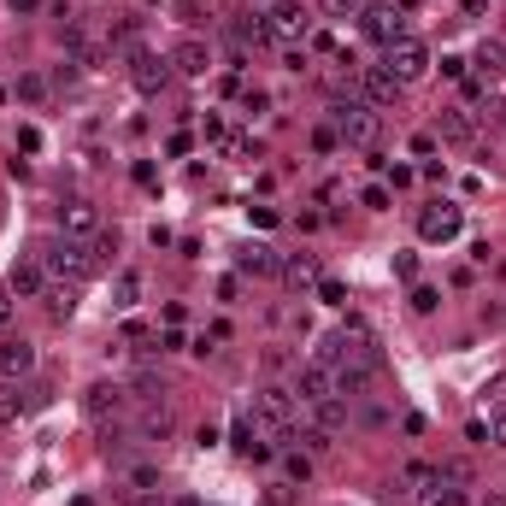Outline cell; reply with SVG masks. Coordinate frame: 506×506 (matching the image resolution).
<instances>
[{
	"label": "cell",
	"instance_id": "obj_38",
	"mask_svg": "<svg viewBox=\"0 0 506 506\" xmlns=\"http://www.w3.org/2000/svg\"><path fill=\"white\" fill-rule=\"evenodd\" d=\"M318 6H324L330 18H360V12H365L360 0H318Z\"/></svg>",
	"mask_w": 506,
	"mask_h": 506
},
{
	"label": "cell",
	"instance_id": "obj_39",
	"mask_svg": "<svg viewBox=\"0 0 506 506\" xmlns=\"http://www.w3.org/2000/svg\"><path fill=\"white\" fill-rule=\"evenodd\" d=\"M489 442L506 448V406H495V418H489Z\"/></svg>",
	"mask_w": 506,
	"mask_h": 506
},
{
	"label": "cell",
	"instance_id": "obj_3",
	"mask_svg": "<svg viewBox=\"0 0 506 506\" xmlns=\"http://www.w3.org/2000/svg\"><path fill=\"white\" fill-rule=\"evenodd\" d=\"M330 113H336V135H342L348 147H377V142H382V113H377L372 101L348 94V101H336Z\"/></svg>",
	"mask_w": 506,
	"mask_h": 506
},
{
	"label": "cell",
	"instance_id": "obj_28",
	"mask_svg": "<svg viewBox=\"0 0 506 506\" xmlns=\"http://www.w3.org/2000/svg\"><path fill=\"white\" fill-rule=\"evenodd\" d=\"M130 495H159V471L154 465H130Z\"/></svg>",
	"mask_w": 506,
	"mask_h": 506
},
{
	"label": "cell",
	"instance_id": "obj_57",
	"mask_svg": "<svg viewBox=\"0 0 506 506\" xmlns=\"http://www.w3.org/2000/svg\"><path fill=\"white\" fill-rule=\"evenodd\" d=\"M265 6H277V0H265Z\"/></svg>",
	"mask_w": 506,
	"mask_h": 506
},
{
	"label": "cell",
	"instance_id": "obj_8",
	"mask_svg": "<svg viewBox=\"0 0 506 506\" xmlns=\"http://www.w3.org/2000/svg\"><path fill=\"white\" fill-rule=\"evenodd\" d=\"M460 230H465V213L453 201H430L424 213H418V236H424V242H442V248H448Z\"/></svg>",
	"mask_w": 506,
	"mask_h": 506
},
{
	"label": "cell",
	"instance_id": "obj_11",
	"mask_svg": "<svg viewBox=\"0 0 506 506\" xmlns=\"http://www.w3.org/2000/svg\"><path fill=\"white\" fill-rule=\"evenodd\" d=\"M294 394H301L306 406H318V401H330V394H342V389H336V372H330V365H318V360H306L301 377H294Z\"/></svg>",
	"mask_w": 506,
	"mask_h": 506
},
{
	"label": "cell",
	"instance_id": "obj_33",
	"mask_svg": "<svg viewBox=\"0 0 506 506\" xmlns=\"http://www.w3.org/2000/svg\"><path fill=\"white\" fill-rule=\"evenodd\" d=\"M283 277L301 289V283H318V265H313V259H289V265H283Z\"/></svg>",
	"mask_w": 506,
	"mask_h": 506
},
{
	"label": "cell",
	"instance_id": "obj_10",
	"mask_svg": "<svg viewBox=\"0 0 506 506\" xmlns=\"http://www.w3.org/2000/svg\"><path fill=\"white\" fill-rule=\"evenodd\" d=\"M59 236L94 242V236H101V206L83 201V194H77V201H65V206H59Z\"/></svg>",
	"mask_w": 506,
	"mask_h": 506
},
{
	"label": "cell",
	"instance_id": "obj_45",
	"mask_svg": "<svg viewBox=\"0 0 506 506\" xmlns=\"http://www.w3.org/2000/svg\"><path fill=\"white\" fill-rule=\"evenodd\" d=\"M12 301H18V294H12V283H0V330L12 324Z\"/></svg>",
	"mask_w": 506,
	"mask_h": 506
},
{
	"label": "cell",
	"instance_id": "obj_27",
	"mask_svg": "<svg viewBox=\"0 0 506 506\" xmlns=\"http://www.w3.org/2000/svg\"><path fill=\"white\" fill-rule=\"evenodd\" d=\"M289 442H301L306 453H330V448H336V436H330V430H318V424H313V430H301V436L289 430Z\"/></svg>",
	"mask_w": 506,
	"mask_h": 506
},
{
	"label": "cell",
	"instance_id": "obj_17",
	"mask_svg": "<svg viewBox=\"0 0 506 506\" xmlns=\"http://www.w3.org/2000/svg\"><path fill=\"white\" fill-rule=\"evenodd\" d=\"M230 448H236L242 460H271V453H277L265 436H259V424H253V418H236V430H230Z\"/></svg>",
	"mask_w": 506,
	"mask_h": 506
},
{
	"label": "cell",
	"instance_id": "obj_37",
	"mask_svg": "<svg viewBox=\"0 0 506 506\" xmlns=\"http://www.w3.org/2000/svg\"><path fill=\"white\" fill-rule=\"evenodd\" d=\"M313 147H318V154H336V147H342L336 124H318V130H313Z\"/></svg>",
	"mask_w": 506,
	"mask_h": 506
},
{
	"label": "cell",
	"instance_id": "obj_24",
	"mask_svg": "<svg viewBox=\"0 0 506 506\" xmlns=\"http://www.w3.org/2000/svg\"><path fill=\"white\" fill-rule=\"evenodd\" d=\"M42 301H47V318H71L77 313V289H71V283H47Z\"/></svg>",
	"mask_w": 506,
	"mask_h": 506
},
{
	"label": "cell",
	"instance_id": "obj_18",
	"mask_svg": "<svg viewBox=\"0 0 506 506\" xmlns=\"http://www.w3.org/2000/svg\"><path fill=\"white\" fill-rule=\"evenodd\" d=\"M124 382H94L89 394H83V412L89 418H106V412H124Z\"/></svg>",
	"mask_w": 506,
	"mask_h": 506
},
{
	"label": "cell",
	"instance_id": "obj_16",
	"mask_svg": "<svg viewBox=\"0 0 506 506\" xmlns=\"http://www.w3.org/2000/svg\"><path fill=\"white\" fill-rule=\"evenodd\" d=\"M206 65H213L206 42H201V35H183L177 54H171V71H183V77H206Z\"/></svg>",
	"mask_w": 506,
	"mask_h": 506
},
{
	"label": "cell",
	"instance_id": "obj_23",
	"mask_svg": "<svg viewBox=\"0 0 506 506\" xmlns=\"http://www.w3.org/2000/svg\"><path fill=\"white\" fill-rule=\"evenodd\" d=\"M465 501V489H453V483H424V489H412V506H460Z\"/></svg>",
	"mask_w": 506,
	"mask_h": 506
},
{
	"label": "cell",
	"instance_id": "obj_31",
	"mask_svg": "<svg viewBox=\"0 0 506 506\" xmlns=\"http://www.w3.org/2000/svg\"><path fill=\"white\" fill-rule=\"evenodd\" d=\"M135 294H142V277L124 271V277H118V289H113V306H135Z\"/></svg>",
	"mask_w": 506,
	"mask_h": 506
},
{
	"label": "cell",
	"instance_id": "obj_2",
	"mask_svg": "<svg viewBox=\"0 0 506 506\" xmlns=\"http://www.w3.org/2000/svg\"><path fill=\"white\" fill-rule=\"evenodd\" d=\"M35 259L47 265V277H71V283L101 271V248H94V242H77V236H59V242H47V248H35Z\"/></svg>",
	"mask_w": 506,
	"mask_h": 506
},
{
	"label": "cell",
	"instance_id": "obj_4",
	"mask_svg": "<svg viewBox=\"0 0 506 506\" xmlns=\"http://www.w3.org/2000/svg\"><path fill=\"white\" fill-rule=\"evenodd\" d=\"M430 65H436V59H430V47L418 42V35H401L394 47H382V71H389L401 89H406V83H424Z\"/></svg>",
	"mask_w": 506,
	"mask_h": 506
},
{
	"label": "cell",
	"instance_id": "obj_36",
	"mask_svg": "<svg viewBox=\"0 0 506 506\" xmlns=\"http://www.w3.org/2000/svg\"><path fill=\"white\" fill-rule=\"evenodd\" d=\"M135 394H142V401H159V394H165V382H159L154 372H135Z\"/></svg>",
	"mask_w": 506,
	"mask_h": 506
},
{
	"label": "cell",
	"instance_id": "obj_48",
	"mask_svg": "<svg viewBox=\"0 0 506 506\" xmlns=\"http://www.w3.org/2000/svg\"><path fill=\"white\" fill-rule=\"evenodd\" d=\"M18 147H24V154H35V147H42V130L24 124V130H18Z\"/></svg>",
	"mask_w": 506,
	"mask_h": 506
},
{
	"label": "cell",
	"instance_id": "obj_12",
	"mask_svg": "<svg viewBox=\"0 0 506 506\" xmlns=\"http://www.w3.org/2000/svg\"><path fill=\"white\" fill-rule=\"evenodd\" d=\"M35 372V348L24 336H0V377H12V382H24Z\"/></svg>",
	"mask_w": 506,
	"mask_h": 506
},
{
	"label": "cell",
	"instance_id": "obj_51",
	"mask_svg": "<svg viewBox=\"0 0 506 506\" xmlns=\"http://www.w3.org/2000/svg\"><path fill=\"white\" fill-rule=\"evenodd\" d=\"M12 12H18V18H30V12H42V0H6Z\"/></svg>",
	"mask_w": 506,
	"mask_h": 506
},
{
	"label": "cell",
	"instance_id": "obj_14",
	"mask_svg": "<svg viewBox=\"0 0 506 506\" xmlns=\"http://www.w3.org/2000/svg\"><path fill=\"white\" fill-rule=\"evenodd\" d=\"M471 65H477V83H501L506 77V42L501 35H483L477 54H471Z\"/></svg>",
	"mask_w": 506,
	"mask_h": 506
},
{
	"label": "cell",
	"instance_id": "obj_19",
	"mask_svg": "<svg viewBox=\"0 0 506 506\" xmlns=\"http://www.w3.org/2000/svg\"><path fill=\"white\" fill-rule=\"evenodd\" d=\"M394 94H401V83H394L382 65H365V71H360V101H372V106H389Z\"/></svg>",
	"mask_w": 506,
	"mask_h": 506
},
{
	"label": "cell",
	"instance_id": "obj_32",
	"mask_svg": "<svg viewBox=\"0 0 506 506\" xmlns=\"http://www.w3.org/2000/svg\"><path fill=\"white\" fill-rule=\"evenodd\" d=\"M401 483H406V489H424V483H436V465L412 460V465H406V471H401Z\"/></svg>",
	"mask_w": 506,
	"mask_h": 506
},
{
	"label": "cell",
	"instance_id": "obj_56",
	"mask_svg": "<svg viewBox=\"0 0 506 506\" xmlns=\"http://www.w3.org/2000/svg\"><path fill=\"white\" fill-rule=\"evenodd\" d=\"M177 506H201V501H194V495H183V501H177Z\"/></svg>",
	"mask_w": 506,
	"mask_h": 506
},
{
	"label": "cell",
	"instance_id": "obj_46",
	"mask_svg": "<svg viewBox=\"0 0 506 506\" xmlns=\"http://www.w3.org/2000/svg\"><path fill=\"white\" fill-rule=\"evenodd\" d=\"M394 277L412 283V277H418V259H412V253H394Z\"/></svg>",
	"mask_w": 506,
	"mask_h": 506
},
{
	"label": "cell",
	"instance_id": "obj_40",
	"mask_svg": "<svg viewBox=\"0 0 506 506\" xmlns=\"http://www.w3.org/2000/svg\"><path fill=\"white\" fill-rule=\"evenodd\" d=\"M289 489H294V483H271V489H265V506H294Z\"/></svg>",
	"mask_w": 506,
	"mask_h": 506
},
{
	"label": "cell",
	"instance_id": "obj_53",
	"mask_svg": "<svg viewBox=\"0 0 506 506\" xmlns=\"http://www.w3.org/2000/svg\"><path fill=\"white\" fill-rule=\"evenodd\" d=\"M483 506H506V489H489V495H483Z\"/></svg>",
	"mask_w": 506,
	"mask_h": 506
},
{
	"label": "cell",
	"instance_id": "obj_44",
	"mask_svg": "<svg viewBox=\"0 0 506 506\" xmlns=\"http://www.w3.org/2000/svg\"><path fill=\"white\" fill-rule=\"evenodd\" d=\"M224 154H230V159H259V142H242V135H236V142H230Z\"/></svg>",
	"mask_w": 506,
	"mask_h": 506
},
{
	"label": "cell",
	"instance_id": "obj_43",
	"mask_svg": "<svg viewBox=\"0 0 506 506\" xmlns=\"http://www.w3.org/2000/svg\"><path fill=\"white\" fill-rule=\"evenodd\" d=\"M360 201H365V206H372V213H382V206H389V189H382V183H372V189H365V194H360Z\"/></svg>",
	"mask_w": 506,
	"mask_h": 506
},
{
	"label": "cell",
	"instance_id": "obj_6",
	"mask_svg": "<svg viewBox=\"0 0 506 506\" xmlns=\"http://www.w3.org/2000/svg\"><path fill=\"white\" fill-rule=\"evenodd\" d=\"M265 35H271V42H283V47L306 42V35H313V12H306L301 0H277L271 18H265Z\"/></svg>",
	"mask_w": 506,
	"mask_h": 506
},
{
	"label": "cell",
	"instance_id": "obj_29",
	"mask_svg": "<svg viewBox=\"0 0 506 506\" xmlns=\"http://www.w3.org/2000/svg\"><path fill=\"white\" fill-rule=\"evenodd\" d=\"M142 436H147V442H165V436H171V412H165V406H154V412L142 418Z\"/></svg>",
	"mask_w": 506,
	"mask_h": 506
},
{
	"label": "cell",
	"instance_id": "obj_22",
	"mask_svg": "<svg viewBox=\"0 0 506 506\" xmlns=\"http://www.w3.org/2000/svg\"><path fill=\"white\" fill-rule=\"evenodd\" d=\"M313 424L330 430V436H336V430H348V394H330V401H318V406H313Z\"/></svg>",
	"mask_w": 506,
	"mask_h": 506
},
{
	"label": "cell",
	"instance_id": "obj_54",
	"mask_svg": "<svg viewBox=\"0 0 506 506\" xmlns=\"http://www.w3.org/2000/svg\"><path fill=\"white\" fill-rule=\"evenodd\" d=\"M124 506H159V501H154V495H147V501H124Z\"/></svg>",
	"mask_w": 506,
	"mask_h": 506
},
{
	"label": "cell",
	"instance_id": "obj_41",
	"mask_svg": "<svg viewBox=\"0 0 506 506\" xmlns=\"http://www.w3.org/2000/svg\"><path fill=\"white\" fill-rule=\"evenodd\" d=\"M18 94H24V101H42V94H47V77H24Z\"/></svg>",
	"mask_w": 506,
	"mask_h": 506
},
{
	"label": "cell",
	"instance_id": "obj_5",
	"mask_svg": "<svg viewBox=\"0 0 506 506\" xmlns=\"http://www.w3.org/2000/svg\"><path fill=\"white\" fill-rule=\"evenodd\" d=\"M294 406H301V394H294V389L265 382V389L253 394V424H259V430H277V436H289V430H294Z\"/></svg>",
	"mask_w": 506,
	"mask_h": 506
},
{
	"label": "cell",
	"instance_id": "obj_52",
	"mask_svg": "<svg viewBox=\"0 0 506 506\" xmlns=\"http://www.w3.org/2000/svg\"><path fill=\"white\" fill-rule=\"evenodd\" d=\"M483 118H489V124H506V101H495V106H489Z\"/></svg>",
	"mask_w": 506,
	"mask_h": 506
},
{
	"label": "cell",
	"instance_id": "obj_42",
	"mask_svg": "<svg viewBox=\"0 0 506 506\" xmlns=\"http://www.w3.org/2000/svg\"><path fill=\"white\" fill-rule=\"evenodd\" d=\"M242 106H248V113H265L271 94H265V89H242Z\"/></svg>",
	"mask_w": 506,
	"mask_h": 506
},
{
	"label": "cell",
	"instance_id": "obj_35",
	"mask_svg": "<svg viewBox=\"0 0 506 506\" xmlns=\"http://www.w3.org/2000/svg\"><path fill=\"white\" fill-rule=\"evenodd\" d=\"M436 306H442V294L430 289V283H418L412 289V313H436Z\"/></svg>",
	"mask_w": 506,
	"mask_h": 506
},
{
	"label": "cell",
	"instance_id": "obj_25",
	"mask_svg": "<svg viewBox=\"0 0 506 506\" xmlns=\"http://www.w3.org/2000/svg\"><path fill=\"white\" fill-rule=\"evenodd\" d=\"M436 477H442V483H453V489H471V483H477L471 460H442V465H436Z\"/></svg>",
	"mask_w": 506,
	"mask_h": 506
},
{
	"label": "cell",
	"instance_id": "obj_1",
	"mask_svg": "<svg viewBox=\"0 0 506 506\" xmlns=\"http://www.w3.org/2000/svg\"><path fill=\"white\" fill-rule=\"evenodd\" d=\"M318 365H330V372H336V389L353 401V394H365V382L382 372L377 336H372L365 324H342V330H330V336L318 342Z\"/></svg>",
	"mask_w": 506,
	"mask_h": 506
},
{
	"label": "cell",
	"instance_id": "obj_50",
	"mask_svg": "<svg viewBox=\"0 0 506 506\" xmlns=\"http://www.w3.org/2000/svg\"><path fill=\"white\" fill-rule=\"evenodd\" d=\"M483 394H489V401H495V406H506V372H501L495 382H489V389H483Z\"/></svg>",
	"mask_w": 506,
	"mask_h": 506
},
{
	"label": "cell",
	"instance_id": "obj_34",
	"mask_svg": "<svg viewBox=\"0 0 506 506\" xmlns=\"http://www.w3.org/2000/svg\"><path fill=\"white\" fill-rule=\"evenodd\" d=\"M318 301L324 306H348V289H342L336 277H318Z\"/></svg>",
	"mask_w": 506,
	"mask_h": 506
},
{
	"label": "cell",
	"instance_id": "obj_7",
	"mask_svg": "<svg viewBox=\"0 0 506 506\" xmlns=\"http://www.w3.org/2000/svg\"><path fill=\"white\" fill-rule=\"evenodd\" d=\"M130 83L135 94H159L171 83V54H154V47H130Z\"/></svg>",
	"mask_w": 506,
	"mask_h": 506
},
{
	"label": "cell",
	"instance_id": "obj_26",
	"mask_svg": "<svg viewBox=\"0 0 506 506\" xmlns=\"http://www.w3.org/2000/svg\"><path fill=\"white\" fill-rule=\"evenodd\" d=\"M230 30H236V47H259V42H271V35H265V18H253V12H248V18H236Z\"/></svg>",
	"mask_w": 506,
	"mask_h": 506
},
{
	"label": "cell",
	"instance_id": "obj_30",
	"mask_svg": "<svg viewBox=\"0 0 506 506\" xmlns=\"http://www.w3.org/2000/svg\"><path fill=\"white\" fill-rule=\"evenodd\" d=\"M283 471H289V483H306V477H313V453H301V448H294L289 460H283Z\"/></svg>",
	"mask_w": 506,
	"mask_h": 506
},
{
	"label": "cell",
	"instance_id": "obj_20",
	"mask_svg": "<svg viewBox=\"0 0 506 506\" xmlns=\"http://www.w3.org/2000/svg\"><path fill=\"white\" fill-rule=\"evenodd\" d=\"M436 135H442V142H453V147H465V142L477 135V124H471V113H465V106H442Z\"/></svg>",
	"mask_w": 506,
	"mask_h": 506
},
{
	"label": "cell",
	"instance_id": "obj_47",
	"mask_svg": "<svg viewBox=\"0 0 506 506\" xmlns=\"http://www.w3.org/2000/svg\"><path fill=\"white\" fill-rule=\"evenodd\" d=\"M248 218H253L259 230H271V224H277V206H248Z\"/></svg>",
	"mask_w": 506,
	"mask_h": 506
},
{
	"label": "cell",
	"instance_id": "obj_21",
	"mask_svg": "<svg viewBox=\"0 0 506 506\" xmlns=\"http://www.w3.org/2000/svg\"><path fill=\"white\" fill-rule=\"evenodd\" d=\"M236 265H242V271H248V277H271V271H283V259H277V253H271V248H265V242H248V248H242V253H236Z\"/></svg>",
	"mask_w": 506,
	"mask_h": 506
},
{
	"label": "cell",
	"instance_id": "obj_15",
	"mask_svg": "<svg viewBox=\"0 0 506 506\" xmlns=\"http://www.w3.org/2000/svg\"><path fill=\"white\" fill-rule=\"evenodd\" d=\"M12 294H24V301H35V294H47V265H42V259H18V265H12Z\"/></svg>",
	"mask_w": 506,
	"mask_h": 506
},
{
	"label": "cell",
	"instance_id": "obj_49",
	"mask_svg": "<svg viewBox=\"0 0 506 506\" xmlns=\"http://www.w3.org/2000/svg\"><path fill=\"white\" fill-rule=\"evenodd\" d=\"M465 65H471V59H460V54H448V59H442V77H465Z\"/></svg>",
	"mask_w": 506,
	"mask_h": 506
},
{
	"label": "cell",
	"instance_id": "obj_55",
	"mask_svg": "<svg viewBox=\"0 0 506 506\" xmlns=\"http://www.w3.org/2000/svg\"><path fill=\"white\" fill-rule=\"evenodd\" d=\"M71 506H94V501H89V495H77V501H71Z\"/></svg>",
	"mask_w": 506,
	"mask_h": 506
},
{
	"label": "cell",
	"instance_id": "obj_13",
	"mask_svg": "<svg viewBox=\"0 0 506 506\" xmlns=\"http://www.w3.org/2000/svg\"><path fill=\"white\" fill-rule=\"evenodd\" d=\"M30 406H42V389H24V382L0 377V424H18Z\"/></svg>",
	"mask_w": 506,
	"mask_h": 506
},
{
	"label": "cell",
	"instance_id": "obj_9",
	"mask_svg": "<svg viewBox=\"0 0 506 506\" xmlns=\"http://www.w3.org/2000/svg\"><path fill=\"white\" fill-rule=\"evenodd\" d=\"M360 30L372 35L377 47H394L401 35H412V30H406V12H401V6H365V12H360Z\"/></svg>",
	"mask_w": 506,
	"mask_h": 506
}]
</instances>
